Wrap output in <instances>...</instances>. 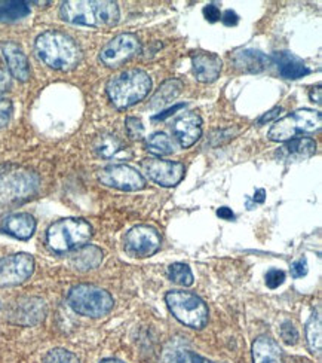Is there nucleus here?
<instances>
[{
  "label": "nucleus",
  "mask_w": 322,
  "mask_h": 363,
  "mask_svg": "<svg viewBox=\"0 0 322 363\" xmlns=\"http://www.w3.org/2000/svg\"><path fill=\"white\" fill-rule=\"evenodd\" d=\"M101 363H124V362L116 360V359H105V360H103Z\"/></svg>",
  "instance_id": "obj_43"
},
{
  "label": "nucleus",
  "mask_w": 322,
  "mask_h": 363,
  "mask_svg": "<svg viewBox=\"0 0 322 363\" xmlns=\"http://www.w3.org/2000/svg\"><path fill=\"white\" fill-rule=\"evenodd\" d=\"M165 301L180 323L193 329H202L208 323V307L197 295L184 291H171L166 294Z\"/></svg>",
  "instance_id": "obj_6"
},
{
  "label": "nucleus",
  "mask_w": 322,
  "mask_h": 363,
  "mask_svg": "<svg viewBox=\"0 0 322 363\" xmlns=\"http://www.w3.org/2000/svg\"><path fill=\"white\" fill-rule=\"evenodd\" d=\"M146 147L150 154L156 155V157L171 155L174 152V143L165 133L151 134L146 142Z\"/></svg>",
  "instance_id": "obj_25"
},
{
  "label": "nucleus",
  "mask_w": 322,
  "mask_h": 363,
  "mask_svg": "<svg viewBox=\"0 0 322 363\" xmlns=\"http://www.w3.org/2000/svg\"><path fill=\"white\" fill-rule=\"evenodd\" d=\"M254 363H284L280 344L272 337L262 335L253 342Z\"/></svg>",
  "instance_id": "obj_19"
},
{
  "label": "nucleus",
  "mask_w": 322,
  "mask_h": 363,
  "mask_svg": "<svg viewBox=\"0 0 322 363\" xmlns=\"http://www.w3.org/2000/svg\"><path fill=\"white\" fill-rule=\"evenodd\" d=\"M35 271V259L28 253H17L0 258V287L24 283Z\"/></svg>",
  "instance_id": "obj_11"
},
{
  "label": "nucleus",
  "mask_w": 322,
  "mask_h": 363,
  "mask_svg": "<svg viewBox=\"0 0 322 363\" xmlns=\"http://www.w3.org/2000/svg\"><path fill=\"white\" fill-rule=\"evenodd\" d=\"M45 363H79V359L69 350L54 349L43 359Z\"/></svg>",
  "instance_id": "obj_28"
},
{
  "label": "nucleus",
  "mask_w": 322,
  "mask_h": 363,
  "mask_svg": "<svg viewBox=\"0 0 322 363\" xmlns=\"http://www.w3.org/2000/svg\"><path fill=\"white\" fill-rule=\"evenodd\" d=\"M204 17L209 21V23H217L222 20V12L220 8L216 4H208L204 8Z\"/></svg>",
  "instance_id": "obj_34"
},
{
  "label": "nucleus",
  "mask_w": 322,
  "mask_h": 363,
  "mask_svg": "<svg viewBox=\"0 0 322 363\" xmlns=\"http://www.w3.org/2000/svg\"><path fill=\"white\" fill-rule=\"evenodd\" d=\"M0 230L18 240H28L36 231V220L28 213H13L2 220Z\"/></svg>",
  "instance_id": "obj_17"
},
{
  "label": "nucleus",
  "mask_w": 322,
  "mask_h": 363,
  "mask_svg": "<svg viewBox=\"0 0 322 363\" xmlns=\"http://www.w3.org/2000/svg\"><path fill=\"white\" fill-rule=\"evenodd\" d=\"M124 145L115 134H100L94 142V150L100 158L110 160L124 150Z\"/></svg>",
  "instance_id": "obj_24"
},
{
  "label": "nucleus",
  "mask_w": 322,
  "mask_h": 363,
  "mask_svg": "<svg viewBox=\"0 0 322 363\" xmlns=\"http://www.w3.org/2000/svg\"><path fill=\"white\" fill-rule=\"evenodd\" d=\"M316 154V142L311 138H297L285 142L278 150L276 158L284 162H300Z\"/></svg>",
  "instance_id": "obj_15"
},
{
  "label": "nucleus",
  "mask_w": 322,
  "mask_h": 363,
  "mask_svg": "<svg viewBox=\"0 0 322 363\" xmlns=\"http://www.w3.org/2000/svg\"><path fill=\"white\" fill-rule=\"evenodd\" d=\"M282 112V109L281 108H275V109H272V111H269L268 113H265L262 118L258 119V124L262 125V124H266V123H270V121H273V119H276L280 116V113Z\"/></svg>",
  "instance_id": "obj_38"
},
{
  "label": "nucleus",
  "mask_w": 322,
  "mask_h": 363,
  "mask_svg": "<svg viewBox=\"0 0 322 363\" xmlns=\"http://www.w3.org/2000/svg\"><path fill=\"white\" fill-rule=\"evenodd\" d=\"M35 48L42 62L51 69L69 72L81 63L82 51L69 35L48 30L38 36Z\"/></svg>",
  "instance_id": "obj_2"
},
{
  "label": "nucleus",
  "mask_w": 322,
  "mask_h": 363,
  "mask_svg": "<svg viewBox=\"0 0 322 363\" xmlns=\"http://www.w3.org/2000/svg\"><path fill=\"white\" fill-rule=\"evenodd\" d=\"M0 52H2L12 77L20 82H25L30 78V65L20 45L15 42H4L0 45Z\"/></svg>",
  "instance_id": "obj_14"
},
{
  "label": "nucleus",
  "mask_w": 322,
  "mask_h": 363,
  "mask_svg": "<svg viewBox=\"0 0 322 363\" xmlns=\"http://www.w3.org/2000/svg\"><path fill=\"white\" fill-rule=\"evenodd\" d=\"M59 15L70 24L97 28L113 27L120 18L117 4L109 0H69L61 5Z\"/></svg>",
  "instance_id": "obj_1"
},
{
  "label": "nucleus",
  "mask_w": 322,
  "mask_h": 363,
  "mask_svg": "<svg viewBox=\"0 0 322 363\" xmlns=\"http://www.w3.org/2000/svg\"><path fill=\"white\" fill-rule=\"evenodd\" d=\"M306 274H308V261H306L304 258L291 265V276H293L294 279H300Z\"/></svg>",
  "instance_id": "obj_35"
},
{
  "label": "nucleus",
  "mask_w": 322,
  "mask_h": 363,
  "mask_svg": "<svg viewBox=\"0 0 322 363\" xmlns=\"http://www.w3.org/2000/svg\"><path fill=\"white\" fill-rule=\"evenodd\" d=\"M176 363H212L208 359L195 354L193 352H180L176 357Z\"/></svg>",
  "instance_id": "obj_33"
},
{
  "label": "nucleus",
  "mask_w": 322,
  "mask_h": 363,
  "mask_svg": "<svg viewBox=\"0 0 322 363\" xmlns=\"http://www.w3.org/2000/svg\"><path fill=\"white\" fill-rule=\"evenodd\" d=\"M103 261V250L97 246L85 245L71 255V265L78 271H89L97 268Z\"/></svg>",
  "instance_id": "obj_21"
},
{
  "label": "nucleus",
  "mask_w": 322,
  "mask_h": 363,
  "mask_svg": "<svg viewBox=\"0 0 322 363\" xmlns=\"http://www.w3.org/2000/svg\"><path fill=\"white\" fill-rule=\"evenodd\" d=\"M322 116L312 109H300L293 115H288L276 121L269 131L268 138L272 142H288L294 139L299 133H315L321 128Z\"/></svg>",
  "instance_id": "obj_7"
},
{
  "label": "nucleus",
  "mask_w": 322,
  "mask_h": 363,
  "mask_svg": "<svg viewBox=\"0 0 322 363\" xmlns=\"http://www.w3.org/2000/svg\"><path fill=\"white\" fill-rule=\"evenodd\" d=\"M181 108H184V104H177V106H174V108H171V109H168V111H165V112H162V113H159V115H156V116H153V119L155 121H162V119H165V118H168V116H171L174 112H177V111H180Z\"/></svg>",
  "instance_id": "obj_39"
},
{
  "label": "nucleus",
  "mask_w": 322,
  "mask_h": 363,
  "mask_svg": "<svg viewBox=\"0 0 322 363\" xmlns=\"http://www.w3.org/2000/svg\"><path fill=\"white\" fill-rule=\"evenodd\" d=\"M69 306L81 315L98 319L109 314L115 306L113 296L94 284H78L70 289Z\"/></svg>",
  "instance_id": "obj_5"
},
{
  "label": "nucleus",
  "mask_w": 322,
  "mask_h": 363,
  "mask_svg": "<svg viewBox=\"0 0 322 363\" xmlns=\"http://www.w3.org/2000/svg\"><path fill=\"white\" fill-rule=\"evenodd\" d=\"M125 128H127L128 138H131L132 140H138V139L143 138L144 127H143V123H142L140 118H134V116L127 118Z\"/></svg>",
  "instance_id": "obj_29"
},
{
  "label": "nucleus",
  "mask_w": 322,
  "mask_h": 363,
  "mask_svg": "<svg viewBox=\"0 0 322 363\" xmlns=\"http://www.w3.org/2000/svg\"><path fill=\"white\" fill-rule=\"evenodd\" d=\"M11 86V73L5 69H0V96L5 94Z\"/></svg>",
  "instance_id": "obj_36"
},
{
  "label": "nucleus",
  "mask_w": 322,
  "mask_h": 363,
  "mask_svg": "<svg viewBox=\"0 0 322 363\" xmlns=\"http://www.w3.org/2000/svg\"><path fill=\"white\" fill-rule=\"evenodd\" d=\"M222 21H223V24H226V26H229V27H232V26H236V24L239 23V17H238V13H236L235 11L227 9V11L222 15Z\"/></svg>",
  "instance_id": "obj_37"
},
{
  "label": "nucleus",
  "mask_w": 322,
  "mask_h": 363,
  "mask_svg": "<svg viewBox=\"0 0 322 363\" xmlns=\"http://www.w3.org/2000/svg\"><path fill=\"white\" fill-rule=\"evenodd\" d=\"M281 338L285 344L294 345L299 341V332L291 322H284L281 326Z\"/></svg>",
  "instance_id": "obj_30"
},
{
  "label": "nucleus",
  "mask_w": 322,
  "mask_h": 363,
  "mask_svg": "<svg viewBox=\"0 0 322 363\" xmlns=\"http://www.w3.org/2000/svg\"><path fill=\"white\" fill-rule=\"evenodd\" d=\"M30 6L21 0H0V23H13L25 18Z\"/></svg>",
  "instance_id": "obj_23"
},
{
  "label": "nucleus",
  "mask_w": 322,
  "mask_h": 363,
  "mask_svg": "<svg viewBox=\"0 0 322 363\" xmlns=\"http://www.w3.org/2000/svg\"><path fill=\"white\" fill-rule=\"evenodd\" d=\"M144 173L155 184L171 188L178 185L184 177V165L177 161H165L161 158H146L142 162Z\"/></svg>",
  "instance_id": "obj_12"
},
{
  "label": "nucleus",
  "mask_w": 322,
  "mask_h": 363,
  "mask_svg": "<svg viewBox=\"0 0 322 363\" xmlns=\"http://www.w3.org/2000/svg\"><path fill=\"white\" fill-rule=\"evenodd\" d=\"M285 281V272L281 269H270L266 274V284L270 289H276Z\"/></svg>",
  "instance_id": "obj_31"
},
{
  "label": "nucleus",
  "mask_w": 322,
  "mask_h": 363,
  "mask_svg": "<svg viewBox=\"0 0 322 363\" xmlns=\"http://www.w3.org/2000/svg\"><path fill=\"white\" fill-rule=\"evenodd\" d=\"M162 245V237L158 230L149 225H137L131 228L124 240L125 252L131 258H149L155 255Z\"/></svg>",
  "instance_id": "obj_8"
},
{
  "label": "nucleus",
  "mask_w": 322,
  "mask_h": 363,
  "mask_svg": "<svg viewBox=\"0 0 322 363\" xmlns=\"http://www.w3.org/2000/svg\"><path fill=\"white\" fill-rule=\"evenodd\" d=\"M272 60L255 50H242L234 55V65L238 70L245 73H258L268 69Z\"/></svg>",
  "instance_id": "obj_18"
},
{
  "label": "nucleus",
  "mask_w": 322,
  "mask_h": 363,
  "mask_svg": "<svg viewBox=\"0 0 322 363\" xmlns=\"http://www.w3.org/2000/svg\"><path fill=\"white\" fill-rule=\"evenodd\" d=\"M321 93H322V91H321V86L318 85L316 88H314L312 91H311V100L314 101V103H318V104H321Z\"/></svg>",
  "instance_id": "obj_41"
},
{
  "label": "nucleus",
  "mask_w": 322,
  "mask_h": 363,
  "mask_svg": "<svg viewBox=\"0 0 322 363\" xmlns=\"http://www.w3.org/2000/svg\"><path fill=\"white\" fill-rule=\"evenodd\" d=\"M265 195H266V192L263 189H258L255 192V195H254V201L255 203H263L265 201Z\"/></svg>",
  "instance_id": "obj_42"
},
{
  "label": "nucleus",
  "mask_w": 322,
  "mask_h": 363,
  "mask_svg": "<svg viewBox=\"0 0 322 363\" xmlns=\"http://www.w3.org/2000/svg\"><path fill=\"white\" fill-rule=\"evenodd\" d=\"M13 112V106L11 100H0V128L8 125Z\"/></svg>",
  "instance_id": "obj_32"
},
{
  "label": "nucleus",
  "mask_w": 322,
  "mask_h": 363,
  "mask_svg": "<svg viewBox=\"0 0 322 363\" xmlns=\"http://www.w3.org/2000/svg\"><path fill=\"white\" fill-rule=\"evenodd\" d=\"M98 180L105 186L127 192H135L146 188V180L142 173H138L127 164L107 165L98 172Z\"/></svg>",
  "instance_id": "obj_10"
},
{
  "label": "nucleus",
  "mask_w": 322,
  "mask_h": 363,
  "mask_svg": "<svg viewBox=\"0 0 322 363\" xmlns=\"http://www.w3.org/2000/svg\"><path fill=\"white\" fill-rule=\"evenodd\" d=\"M107 96L117 109H128L140 103L151 89V79L144 70H125L107 82Z\"/></svg>",
  "instance_id": "obj_3"
},
{
  "label": "nucleus",
  "mask_w": 322,
  "mask_h": 363,
  "mask_svg": "<svg viewBox=\"0 0 322 363\" xmlns=\"http://www.w3.org/2000/svg\"><path fill=\"white\" fill-rule=\"evenodd\" d=\"M92 237V226L81 218H66L54 222L46 231V245L55 253L74 252Z\"/></svg>",
  "instance_id": "obj_4"
},
{
  "label": "nucleus",
  "mask_w": 322,
  "mask_h": 363,
  "mask_svg": "<svg viewBox=\"0 0 322 363\" xmlns=\"http://www.w3.org/2000/svg\"><path fill=\"white\" fill-rule=\"evenodd\" d=\"M142 52V42L132 33H122L113 38L100 52L103 65L116 69Z\"/></svg>",
  "instance_id": "obj_9"
},
{
  "label": "nucleus",
  "mask_w": 322,
  "mask_h": 363,
  "mask_svg": "<svg viewBox=\"0 0 322 363\" xmlns=\"http://www.w3.org/2000/svg\"><path fill=\"white\" fill-rule=\"evenodd\" d=\"M321 317L314 313L311 315V319L308 322V325H306V340H308V345L311 352L315 354H318L321 352V345H322V335H321Z\"/></svg>",
  "instance_id": "obj_26"
},
{
  "label": "nucleus",
  "mask_w": 322,
  "mask_h": 363,
  "mask_svg": "<svg viewBox=\"0 0 322 363\" xmlns=\"http://www.w3.org/2000/svg\"><path fill=\"white\" fill-rule=\"evenodd\" d=\"M222 60L217 54L212 52H197L192 57V70L196 81L209 84L214 82L222 72Z\"/></svg>",
  "instance_id": "obj_16"
},
{
  "label": "nucleus",
  "mask_w": 322,
  "mask_h": 363,
  "mask_svg": "<svg viewBox=\"0 0 322 363\" xmlns=\"http://www.w3.org/2000/svg\"><path fill=\"white\" fill-rule=\"evenodd\" d=\"M173 134L180 146L188 149L193 146L202 135V119L195 112H188L178 116L173 124Z\"/></svg>",
  "instance_id": "obj_13"
},
{
  "label": "nucleus",
  "mask_w": 322,
  "mask_h": 363,
  "mask_svg": "<svg viewBox=\"0 0 322 363\" xmlns=\"http://www.w3.org/2000/svg\"><path fill=\"white\" fill-rule=\"evenodd\" d=\"M183 89V84L178 79H170L163 82L159 89L156 91V94L153 96L150 108L153 109H162L165 106L170 104L174 99H177Z\"/></svg>",
  "instance_id": "obj_22"
},
{
  "label": "nucleus",
  "mask_w": 322,
  "mask_h": 363,
  "mask_svg": "<svg viewBox=\"0 0 322 363\" xmlns=\"http://www.w3.org/2000/svg\"><path fill=\"white\" fill-rule=\"evenodd\" d=\"M217 216H220V218L224 219V220H230V219L235 218L234 211L230 210V208H227V207H220V208L217 210Z\"/></svg>",
  "instance_id": "obj_40"
},
{
  "label": "nucleus",
  "mask_w": 322,
  "mask_h": 363,
  "mask_svg": "<svg viewBox=\"0 0 322 363\" xmlns=\"http://www.w3.org/2000/svg\"><path fill=\"white\" fill-rule=\"evenodd\" d=\"M168 277H170L171 281L181 284V286H192L193 284V272L189 268V265L181 264V262H176L173 265H170L168 268Z\"/></svg>",
  "instance_id": "obj_27"
},
{
  "label": "nucleus",
  "mask_w": 322,
  "mask_h": 363,
  "mask_svg": "<svg viewBox=\"0 0 322 363\" xmlns=\"http://www.w3.org/2000/svg\"><path fill=\"white\" fill-rule=\"evenodd\" d=\"M275 58L281 77L285 79H299L311 73L309 67L303 63V60L294 54L278 52Z\"/></svg>",
  "instance_id": "obj_20"
}]
</instances>
